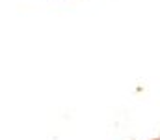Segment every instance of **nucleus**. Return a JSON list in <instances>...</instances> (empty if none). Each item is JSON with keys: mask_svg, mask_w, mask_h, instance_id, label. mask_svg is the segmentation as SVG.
I'll return each mask as SVG.
<instances>
[]
</instances>
